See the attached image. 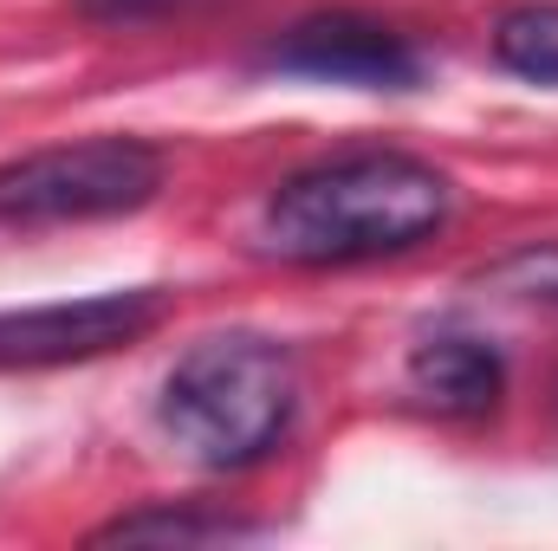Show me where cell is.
Here are the masks:
<instances>
[{
	"instance_id": "cell-3",
	"label": "cell",
	"mask_w": 558,
	"mask_h": 551,
	"mask_svg": "<svg viewBox=\"0 0 558 551\" xmlns=\"http://www.w3.org/2000/svg\"><path fill=\"white\" fill-rule=\"evenodd\" d=\"M162 188V156L137 137H85L0 169V228L105 221L131 215Z\"/></svg>"
},
{
	"instance_id": "cell-5",
	"label": "cell",
	"mask_w": 558,
	"mask_h": 551,
	"mask_svg": "<svg viewBox=\"0 0 558 551\" xmlns=\"http://www.w3.org/2000/svg\"><path fill=\"white\" fill-rule=\"evenodd\" d=\"M267 65L318 85H357V91H410L422 78L416 46L371 13H312L286 26L267 46Z\"/></svg>"
},
{
	"instance_id": "cell-6",
	"label": "cell",
	"mask_w": 558,
	"mask_h": 551,
	"mask_svg": "<svg viewBox=\"0 0 558 551\" xmlns=\"http://www.w3.org/2000/svg\"><path fill=\"white\" fill-rule=\"evenodd\" d=\"M410 390L435 415H487L500 403V390H507V364H500L494 344H481L468 331H441V338L416 344Z\"/></svg>"
},
{
	"instance_id": "cell-1",
	"label": "cell",
	"mask_w": 558,
	"mask_h": 551,
	"mask_svg": "<svg viewBox=\"0 0 558 551\" xmlns=\"http://www.w3.org/2000/svg\"><path fill=\"white\" fill-rule=\"evenodd\" d=\"M448 175L397 149H364L318 162L274 188L260 241L292 267H351L428 241L448 221Z\"/></svg>"
},
{
	"instance_id": "cell-9",
	"label": "cell",
	"mask_w": 558,
	"mask_h": 551,
	"mask_svg": "<svg viewBox=\"0 0 558 551\" xmlns=\"http://www.w3.org/2000/svg\"><path fill=\"white\" fill-rule=\"evenodd\" d=\"M487 285L513 292V298H533V305H558V241L546 247H520L507 260L487 267Z\"/></svg>"
},
{
	"instance_id": "cell-8",
	"label": "cell",
	"mask_w": 558,
	"mask_h": 551,
	"mask_svg": "<svg viewBox=\"0 0 558 551\" xmlns=\"http://www.w3.org/2000/svg\"><path fill=\"white\" fill-rule=\"evenodd\" d=\"M254 526L221 519V513H131L98 532V546H137V539H175V546H215V539H247Z\"/></svg>"
},
{
	"instance_id": "cell-10",
	"label": "cell",
	"mask_w": 558,
	"mask_h": 551,
	"mask_svg": "<svg viewBox=\"0 0 558 551\" xmlns=\"http://www.w3.org/2000/svg\"><path fill=\"white\" fill-rule=\"evenodd\" d=\"M162 7H175V0H85L92 20H143V13H162Z\"/></svg>"
},
{
	"instance_id": "cell-2",
	"label": "cell",
	"mask_w": 558,
	"mask_h": 551,
	"mask_svg": "<svg viewBox=\"0 0 558 551\" xmlns=\"http://www.w3.org/2000/svg\"><path fill=\"white\" fill-rule=\"evenodd\" d=\"M299 409V370L260 331L202 338L162 383V428L202 467H254L274 454Z\"/></svg>"
},
{
	"instance_id": "cell-7",
	"label": "cell",
	"mask_w": 558,
	"mask_h": 551,
	"mask_svg": "<svg viewBox=\"0 0 558 551\" xmlns=\"http://www.w3.org/2000/svg\"><path fill=\"white\" fill-rule=\"evenodd\" d=\"M494 59L526 85H558V0H526L513 13H500Z\"/></svg>"
},
{
	"instance_id": "cell-4",
	"label": "cell",
	"mask_w": 558,
	"mask_h": 551,
	"mask_svg": "<svg viewBox=\"0 0 558 551\" xmlns=\"http://www.w3.org/2000/svg\"><path fill=\"white\" fill-rule=\"evenodd\" d=\"M156 325H162V292H156V285L0 311V370L85 364V357L118 351V344H137L143 331H156Z\"/></svg>"
}]
</instances>
